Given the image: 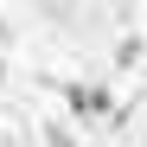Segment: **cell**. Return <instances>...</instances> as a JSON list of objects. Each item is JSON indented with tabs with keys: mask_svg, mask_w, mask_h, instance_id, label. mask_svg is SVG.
Returning a JSON list of instances; mask_svg holds the SVG:
<instances>
[{
	"mask_svg": "<svg viewBox=\"0 0 147 147\" xmlns=\"http://www.w3.org/2000/svg\"><path fill=\"white\" fill-rule=\"evenodd\" d=\"M64 109L77 121H109L115 115V96H109V83H64Z\"/></svg>",
	"mask_w": 147,
	"mask_h": 147,
	"instance_id": "6da1fadb",
	"label": "cell"
}]
</instances>
